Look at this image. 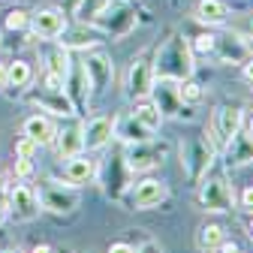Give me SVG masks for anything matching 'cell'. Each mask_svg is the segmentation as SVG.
<instances>
[{
	"mask_svg": "<svg viewBox=\"0 0 253 253\" xmlns=\"http://www.w3.org/2000/svg\"><path fill=\"white\" fill-rule=\"evenodd\" d=\"M154 76L157 79H172V82H184L193 76V48H190L187 37L175 34L157 54L154 63Z\"/></svg>",
	"mask_w": 253,
	"mask_h": 253,
	"instance_id": "cell-1",
	"label": "cell"
},
{
	"mask_svg": "<svg viewBox=\"0 0 253 253\" xmlns=\"http://www.w3.org/2000/svg\"><path fill=\"white\" fill-rule=\"evenodd\" d=\"M124 163L130 172H151L157 166L166 163L169 157V145L166 142H157V139H145V142H133L124 148Z\"/></svg>",
	"mask_w": 253,
	"mask_h": 253,
	"instance_id": "cell-2",
	"label": "cell"
},
{
	"mask_svg": "<svg viewBox=\"0 0 253 253\" xmlns=\"http://www.w3.org/2000/svg\"><path fill=\"white\" fill-rule=\"evenodd\" d=\"M241 126H244V112L241 106H232V103H223L214 118H211V145L214 151H223L238 133H241Z\"/></svg>",
	"mask_w": 253,
	"mask_h": 253,
	"instance_id": "cell-3",
	"label": "cell"
},
{
	"mask_svg": "<svg viewBox=\"0 0 253 253\" xmlns=\"http://www.w3.org/2000/svg\"><path fill=\"white\" fill-rule=\"evenodd\" d=\"M93 27L100 30V34H106V37H126L130 30L136 27V15H133V9L126 6V0H109V6L90 21Z\"/></svg>",
	"mask_w": 253,
	"mask_h": 253,
	"instance_id": "cell-4",
	"label": "cell"
},
{
	"mask_svg": "<svg viewBox=\"0 0 253 253\" xmlns=\"http://www.w3.org/2000/svg\"><path fill=\"white\" fill-rule=\"evenodd\" d=\"M199 205L208 214H226L232 211V187L223 175H205L199 184Z\"/></svg>",
	"mask_w": 253,
	"mask_h": 253,
	"instance_id": "cell-5",
	"label": "cell"
},
{
	"mask_svg": "<svg viewBox=\"0 0 253 253\" xmlns=\"http://www.w3.org/2000/svg\"><path fill=\"white\" fill-rule=\"evenodd\" d=\"M181 157H184L181 163H184V172H187L190 184H199L208 175L211 163H214V145L202 142V139H190V142L181 145Z\"/></svg>",
	"mask_w": 253,
	"mask_h": 253,
	"instance_id": "cell-6",
	"label": "cell"
},
{
	"mask_svg": "<svg viewBox=\"0 0 253 253\" xmlns=\"http://www.w3.org/2000/svg\"><path fill=\"white\" fill-rule=\"evenodd\" d=\"M82 67H84V76H87L90 100L103 97V93L109 90V84H112V79H115V67H112L109 54L106 51H87L84 60H82Z\"/></svg>",
	"mask_w": 253,
	"mask_h": 253,
	"instance_id": "cell-7",
	"label": "cell"
},
{
	"mask_svg": "<svg viewBox=\"0 0 253 253\" xmlns=\"http://www.w3.org/2000/svg\"><path fill=\"white\" fill-rule=\"evenodd\" d=\"M40 208L51 211V214H70L79 208V193L73 184H57V181H45L40 190Z\"/></svg>",
	"mask_w": 253,
	"mask_h": 253,
	"instance_id": "cell-8",
	"label": "cell"
},
{
	"mask_svg": "<svg viewBox=\"0 0 253 253\" xmlns=\"http://www.w3.org/2000/svg\"><path fill=\"white\" fill-rule=\"evenodd\" d=\"M40 196H37V190L30 187V184H15L9 187V193H6V214L12 220H18V223H30L34 217H40Z\"/></svg>",
	"mask_w": 253,
	"mask_h": 253,
	"instance_id": "cell-9",
	"label": "cell"
},
{
	"mask_svg": "<svg viewBox=\"0 0 253 253\" xmlns=\"http://www.w3.org/2000/svg\"><path fill=\"white\" fill-rule=\"evenodd\" d=\"M154 63L148 54L133 57L130 70H126V97L130 100H145L151 97V87H154Z\"/></svg>",
	"mask_w": 253,
	"mask_h": 253,
	"instance_id": "cell-10",
	"label": "cell"
},
{
	"mask_svg": "<svg viewBox=\"0 0 253 253\" xmlns=\"http://www.w3.org/2000/svg\"><path fill=\"white\" fill-rule=\"evenodd\" d=\"M151 93H154L157 109L163 112V118L166 115H172V118H193V112H190L181 103V97H178V82H172V79H154Z\"/></svg>",
	"mask_w": 253,
	"mask_h": 253,
	"instance_id": "cell-11",
	"label": "cell"
},
{
	"mask_svg": "<svg viewBox=\"0 0 253 253\" xmlns=\"http://www.w3.org/2000/svg\"><path fill=\"white\" fill-rule=\"evenodd\" d=\"M115 121H118V118L97 115V118H90L87 124H82V142H84V151H103V148L115 139Z\"/></svg>",
	"mask_w": 253,
	"mask_h": 253,
	"instance_id": "cell-12",
	"label": "cell"
},
{
	"mask_svg": "<svg viewBox=\"0 0 253 253\" xmlns=\"http://www.w3.org/2000/svg\"><path fill=\"white\" fill-rule=\"evenodd\" d=\"M169 199V187L160 178H142L133 184V208L136 211H151Z\"/></svg>",
	"mask_w": 253,
	"mask_h": 253,
	"instance_id": "cell-13",
	"label": "cell"
},
{
	"mask_svg": "<svg viewBox=\"0 0 253 253\" xmlns=\"http://www.w3.org/2000/svg\"><path fill=\"white\" fill-rule=\"evenodd\" d=\"M30 103L40 106V112H48V115H57V118H73L79 115L73 100L67 97V90H51V87H42L40 93H30Z\"/></svg>",
	"mask_w": 253,
	"mask_h": 253,
	"instance_id": "cell-14",
	"label": "cell"
},
{
	"mask_svg": "<svg viewBox=\"0 0 253 253\" xmlns=\"http://www.w3.org/2000/svg\"><path fill=\"white\" fill-rule=\"evenodd\" d=\"M30 24H34V34L37 37L57 40L63 30H67V15H63V9H40L34 18H30Z\"/></svg>",
	"mask_w": 253,
	"mask_h": 253,
	"instance_id": "cell-15",
	"label": "cell"
},
{
	"mask_svg": "<svg viewBox=\"0 0 253 253\" xmlns=\"http://www.w3.org/2000/svg\"><path fill=\"white\" fill-rule=\"evenodd\" d=\"M42 60H45V76H54L60 82H67V73L73 67V57H70V48L60 45V42H51L42 48Z\"/></svg>",
	"mask_w": 253,
	"mask_h": 253,
	"instance_id": "cell-16",
	"label": "cell"
},
{
	"mask_svg": "<svg viewBox=\"0 0 253 253\" xmlns=\"http://www.w3.org/2000/svg\"><path fill=\"white\" fill-rule=\"evenodd\" d=\"M63 90H67V97L73 100L76 112H82V109H84V103L90 100V90H87V76H84L82 60L70 67V73H67V82H63Z\"/></svg>",
	"mask_w": 253,
	"mask_h": 253,
	"instance_id": "cell-17",
	"label": "cell"
},
{
	"mask_svg": "<svg viewBox=\"0 0 253 253\" xmlns=\"http://www.w3.org/2000/svg\"><path fill=\"white\" fill-rule=\"evenodd\" d=\"M54 145H57V157H60V160H70V157L82 154V151H84V142H82V124H70V126H63V130H57Z\"/></svg>",
	"mask_w": 253,
	"mask_h": 253,
	"instance_id": "cell-18",
	"label": "cell"
},
{
	"mask_svg": "<svg viewBox=\"0 0 253 253\" xmlns=\"http://www.w3.org/2000/svg\"><path fill=\"white\" fill-rule=\"evenodd\" d=\"M93 172H97V166H93V160L82 151L76 157H70L67 163H63V178H67V184L79 187V184H87L93 178Z\"/></svg>",
	"mask_w": 253,
	"mask_h": 253,
	"instance_id": "cell-19",
	"label": "cell"
},
{
	"mask_svg": "<svg viewBox=\"0 0 253 253\" xmlns=\"http://www.w3.org/2000/svg\"><path fill=\"white\" fill-rule=\"evenodd\" d=\"M24 136H30L37 145H54V136H57V126L48 115H30L24 121Z\"/></svg>",
	"mask_w": 253,
	"mask_h": 253,
	"instance_id": "cell-20",
	"label": "cell"
},
{
	"mask_svg": "<svg viewBox=\"0 0 253 253\" xmlns=\"http://www.w3.org/2000/svg\"><path fill=\"white\" fill-rule=\"evenodd\" d=\"M63 40H60V45H67V48H90V45H97L100 42V30L93 27V24H82L79 21V27H67L60 34Z\"/></svg>",
	"mask_w": 253,
	"mask_h": 253,
	"instance_id": "cell-21",
	"label": "cell"
},
{
	"mask_svg": "<svg viewBox=\"0 0 253 253\" xmlns=\"http://www.w3.org/2000/svg\"><path fill=\"white\" fill-rule=\"evenodd\" d=\"M115 136L124 142V145H133V142H145V139H154V133L148 130V126H142L133 112L126 115V118H118L115 121Z\"/></svg>",
	"mask_w": 253,
	"mask_h": 253,
	"instance_id": "cell-22",
	"label": "cell"
},
{
	"mask_svg": "<svg viewBox=\"0 0 253 253\" xmlns=\"http://www.w3.org/2000/svg\"><path fill=\"white\" fill-rule=\"evenodd\" d=\"M226 18H229V6L223 0H199L196 3V21H202L208 27L226 24Z\"/></svg>",
	"mask_w": 253,
	"mask_h": 253,
	"instance_id": "cell-23",
	"label": "cell"
},
{
	"mask_svg": "<svg viewBox=\"0 0 253 253\" xmlns=\"http://www.w3.org/2000/svg\"><path fill=\"white\" fill-rule=\"evenodd\" d=\"M223 154H226V163H229V166L250 163V160H253V139H250L247 133H238V136L223 148Z\"/></svg>",
	"mask_w": 253,
	"mask_h": 253,
	"instance_id": "cell-24",
	"label": "cell"
},
{
	"mask_svg": "<svg viewBox=\"0 0 253 253\" xmlns=\"http://www.w3.org/2000/svg\"><path fill=\"white\" fill-rule=\"evenodd\" d=\"M133 118L142 124V126H148V130L151 133H157V130H160V124L166 121L163 118V112L160 109H157V103H151L148 97L145 100H136V109H133Z\"/></svg>",
	"mask_w": 253,
	"mask_h": 253,
	"instance_id": "cell-25",
	"label": "cell"
},
{
	"mask_svg": "<svg viewBox=\"0 0 253 253\" xmlns=\"http://www.w3.org/2000/svg\"><path fill=\"white\" fill-rule=\"evenodd\" d=\"M223 238H226V232H223L220 223H202L199 232H196V247L208 253V250H217Z\"/></svg>",
	"mask_w": 253,
	"mask_h": 253,
	"instance_id": "cell-26",
	"label": "cell"
},
{
	"mask_svg": "<svg viewBox=\"0 0 253 253\" xmlns=\"http://www.w3.org/2000/svg\"><path fill=\"white\" fill-rule=\"evenodd\" d=\"M30 82H34V70L27 60H15L6 67V87H27Z\"/></svg>",
	"mask_w": 253,
	"mask_h": 253,
	"instance_id": "cell-27",
	"label": "cell"
},
{
	"mask_svg": "<svg viewBox=\"0 0 253 253\" xmlns=\"http://www.w3.org/2000/svg\"><path fill=\"white\" fill-rule=\"evenodd\" d=\"M178 97H181V103L187 109H193V106L202 103V87L193 79H184V82H178Z\"/></svg>",
	"mask_w": 253,
	"mask_h": 253,
	"instance_id": "cell-28",
	"label": "cell"
},
{
	"mask_svg": "<svg viewBox=\"0 0 253 253\" xmlns=\"http://www.w3.org/2000/svg\"><path fill=\"white\" fill-rule=\"evenodd\" d=\"M106 6H109V0H82L79 9H76V15H79V21H82V24H90V21L97 18Z\"/></svg>",
	"mask_w": 253,
	"mask_h": 253,
	"instance_id": "cell-29",
	"label": "cell"
},
{
	"mask_svg": "<svg viewBox=\"0 0 253 253\" xmlns=\"http://www.w3.org/2000/svg\"><path fill=\"white\" fill-rule=\"evenodd\" d=\"M37 151H40V145L30 139V136H21V139L15 142V157H18V160H34Z\"/></svg>",
	"mask_w": 253,
	"mask_h": 253,
	"instance_id": "cell-30",
	"label": "cell"
},
{
	"mask_svg": "<svg viewBox=\"0 0 253 253\" xmlns=\"http://www.w3.org/2000/svg\"><path fill=\"white\" fill-rule=\"evenodd\" d=\"M190 48H193L196 54H211V51L217 48V37H214V34H199V37H193Z\"/></svg>",
	"mask_w": 253,
	"mask_h": 253,
	"instance_id": "cell-31",
	"label": "cell"
},
{
	"mask_svg": "<svg viewBox=\"0 0 253 253\" xmlns=\"http://www.w3.org/2000/svg\"><path fill=\"white\" fill-rule=\"evenodd\" d=\"M27 24H30V15L21 12V9H15V12L6 15V30H24Z\"/></svg>",
	"mask_w": 253,
	"mask_h": 253,
	"instance_id": "cell-32",
	"label": "cell"
},
{
	"mask_svg": "<svg viewBox=\"0 0 253 253\" xmlns=\"http://www.w3.org/2000/svg\"><path fill=\"white\" fill-rule=\"evenodd\" d=\"M238 208L253 214V184H250V187H244L241 193H238Z\"/></svg>",
	"mask_w": 253,
	"mask_h": 253,
	"instance_id": "cell-33",
	"label": "cell"
},
{
	"mask_svg": "<svg viewBox=\"0 0 253 253\" xmlns=\"http://www.w3.org/2000/svg\"><path fill=\"white\" fill-rule=\"evenodd\" d=\"M15 175L18 178H30L34 175V160H15Z\"/></svg>",
	"mask_w": 253,
	"mask_h": 253,
	"instance_id": "cell-34",
	"label": "cell"
},
{
	"mask_svg": "<svg viewBox=\"0 0 253 253\" xmlns=\"http://www.w3.org/2000/svg\"><path fill=\"white\" fill-rule=\"evenodd\" d=\"M109 253H136V247L126 244V241H112L109 244Z\"/></svg>",
	"mask_w": 253,
	"mask_h": 253,
	"instance_id": "cell-35",
	"label": "cell"
},
{
	"mask_svg": "<svg viewBox=\"0 0 253 253\" xmlns=\"http://www.w3.org/2000/svg\"><path fill=\"white\" fill-rule=\"evenodd\" d=\"M217 253H241V250H238L235 241H226V238H223V241H220V247H217Z\"/></svg>",
	"mask_w": 253,
	"mask_h": 253,
	"instance_id": "cell-36",
	"label": "cell"
},
{
	"mask_svg": "<svg viewBox=\"0 0 253 253\" xmlns=\"http://www.w3.org/2000/svg\"><path fill=\"white\" fill-rule=\"evenodd\" d=\"M136 253H163V247L157 244V241H145V244H142V247H139Z\"/></svg>",
	"mask_w": 253,
	"mask_h": 253,
	"instance_id": "cell-37",
	"label": "cell"
},
{
	"mask_svg": "<svg viewBox=\"0 0 253 253\" xmlns=\"http://www.w3.org/2000/svg\"><path fill=\"white\" fill-rule=\"evenodd\" d=\"M79 3H82V0H60V6H63V12H70V15H76Z\"/></svg>",
	"mask_w": 253,
	"mask_h": 253,
	"instance_id": "cell-38",
	"label": "cell"
},
{
	"mask_svg": "<svg viewBox=\"0 0 253 253\" xmlns=\"http://www.w3.org/2000/svg\"><path fill=\"white\" fill-rule=\"evenodd\" d=\"M244 79H247V82H253V57H250V60H244Z\"/></svg>",
	"mask_w": 253,
	"mask_h": 253,
	"instance_id": "cell-39",
	"label": "cell"
},
{
	"mask_svg": "<svg viewBox=\"0 0 253 253\" xmlns=\"http://www.w3.org/2000/svg\"><path fill=\"white\" fill-rule=\"evenodd\" d=\"M3 87H6V67L0 63V90H3Z\"/></svg>",
	"mask_w": 253,
	"mask_h": 253,
	"instance_id": "cell-40",
	"label": "cell"
},
{
	"mask_svg": "<svg viewBox=\"0 0 253 253\" xmlns=\"http://www.w3.org/2000/svg\"><path fill=\"white\" fill-rule=\"evenodd\" d=\"M30 253H51V247H48V244H37V247L30 250Z\"/></svg>",
	"mask_w": 253,
	"mask_h": 253,
	"instance_id": "cell-41",
	"label": "cell"
},
{
	"mask_svg": "<svg viewBox=\"0 0 253 253\" xmlns=\"http://www.w3.org/2000/svg\"><path fill=\"white\" fill-rule=\"evenodd\" d=\"M6 217H9V214H6V205H3V202H0V226H3V223H6Z\"/></svg>",
	"mask_w": 253,
	"mask_h": 253,
	"instance_id": "cell-42",
	"label": "cell"
},
{
	"mask_svg": "<svg viewBox=\"0 0 253 253\" xmlns=\"http://www.w3.org/2000/svg\"><path fill=\"white\" fill-rule=\"evenodd\" d=\"M6 193V184H3V172H0V196Z\"/></svg>",
	"mask_w": 253,
	"mask_h": 253,
	"instance_id": "cell-43",
	"label": "cell"
},
{
	"mask_svg": "<svg viewBox=\"0 0 253 253\" xmlns=\"http://www.w3.org/2000/svg\"><path fill=\"white\" fill-rule=\"evenodd\" d=\"M247 136H250V139H253V118H250V121H247Z\"/></svg>",
	"mask_w": 253,
	"mask_h": 253,
	"instance_id": "cell-44",
	"label": "cell"
},
{
	"mask_svg": "<svg viewBox=\"0 0 253 253\" xmlns=\"http://www.w3.org/2000/svg\"><path fill=\"white\" fill-rule=\"evenodd\" d=\"M247 235L253 238V217H250V223H247Z\"/></svg>",
	"mask_w": 253,
	"mask_h": 253,
	"instance_id": "cell-45",
	"label": "cell"
},
{
	"mask_svg": "<svg viewBox=\"0 0 253 253\" xmlns=\"http://www.w3.org/2000/svg\"><path fill=\"white\" fill-rule=\"evenodd\" d=\"M0 253H21V250H15V247H12V250H0Z\"/></svg>",
	"mask_w": 253,
	"mask_h": 253,
	"instance_id": "cell-46",
	"label": "cell"
},
{
	"mask_svg": "<svg viewBox=\"0 0 253 253\" xmlns=\"http://www.w3.org/2000/svg\"><path fill=\"white\" fill-rule=\"evenodd\" d=\"M250 34H253V18H250Z\"/></svg>",
	"mask_w": 253,
	"mask_h": 253,
	"instance_id": "cell-47",
	"label": "cell"
},
{
	"mask_svg": "<svg viewBox=\"0 0 253 253\" xmlns=\"http://www.w3.org/2000/svg\"><path fill=\"white\" fill-rule=\"evenodd\" d=\"M0 3H9V0H0Z\"/></svg>",
	"mask_w": 253,
	"mask_h": 253,
	"instance_id": "cell-48",
	"label": "cell"
},
{
	"mask_svg": "<svg viewBox=\"0 0 253 253\" xmlns=\"http://www.w3.org/2000/svg\"><path fill=\"white\" fill-rule=\"evenodd\" d=\"M126 3H130V0H126Z\"/></svg>",
	"mask_w": 253,
	"mask_h": 253,
	"instance_id": "cell-49",
	"label": "cell"
}]
</instances>
